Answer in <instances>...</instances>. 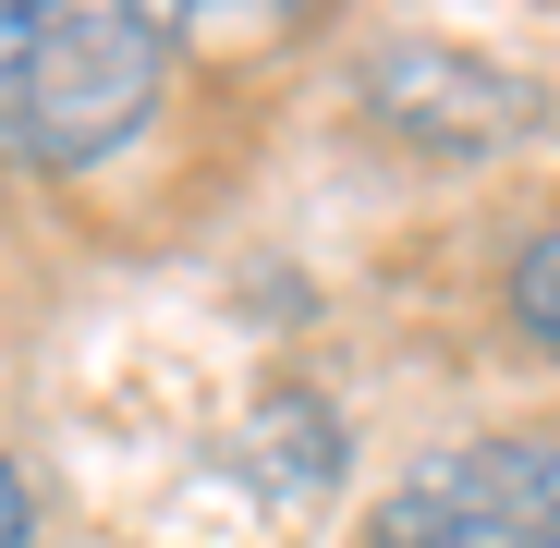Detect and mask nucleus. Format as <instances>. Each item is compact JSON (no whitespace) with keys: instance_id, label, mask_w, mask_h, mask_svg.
<instances>
[{"instance_id":"4","label":"nucleus","mask_w":560,"mask_h":548,"mask_svg":"<svg viewBox=\"0 0 560 548\" xmlns=\"http://www.w3.org/2000/svg\"><path fill=\"white\" fill-rule=\"evenodd\" d=\"M512 329H524L536 353H560V232H536V244L512 256Z\"/></svg>"},{"instance_id":"3","label":"nucleus","mask_w":560,"mask_h":548,"mask_svg":"<svg viewBox=\"0 0 560 548\" xmlns=\"http://www.w3.org/2000/svg\"><path fill=\"white\" fill-rule=\"evenodd\" d=\"M365 110L390 135H415V147H500V135L536 123V98L500 61H463V49H427V37L365 61Z\"/></svg>"},{"instance_id":"2","label":"nucleus","mask_w":560,"mask_h":548,"mask_svg":"<svg viewBox=\"0 0 560 548\" xmlns=\"http://www.w3.org/2000/svg\"><path fill=\"white\" fill-rule=\"evenodd\" d=\"M365 548H560V439H463L365 512Z\"/></svg>"},{"instance_id":"1","label":"nucleus","mask_w":560,"mask_h":548,"mask_svg":"<svg viewBox=\"0 0 560 548\" xmlns=\"http://www.w3.org/2000/svg\"><path fill=\"white\" fill-rule=\"evenodd\" d=\"M171 85L159 13L122 0H0V159L85 171L110 159Z\"/></svg>"},{"instance_id":"5","label":"nucleus","mask_w":560,"mask_h":548,"mask_svg":"<svg viewBox=\"0 0 560 548\" xmlns=\"http://www.w3.org/2000/svg\"><path fill=\"white\" fill-rule=\"evenodd\" d=\"M25 524H37V500H25V476L0 464V548H25Z\"/></svg>"}]
</instances>
